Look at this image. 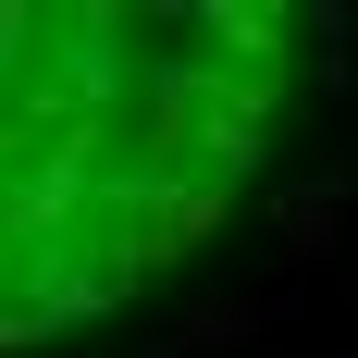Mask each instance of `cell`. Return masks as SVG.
Segmentation results:
<instances>
[{"label":"cell","instance_id":"6da1fadb","mask_svg":"<svg viewBox=\"0 0 358 358\" xmlns=\"http://www.w3.org/2000/svg\"><path fill=\"white\" fill-rule=\"evenodd\" d=\"M296 87L272 0H0V346L161 285Z\"/></svg>","mask_w":358,"mask_h":358}]
</instances>
